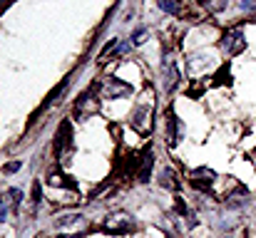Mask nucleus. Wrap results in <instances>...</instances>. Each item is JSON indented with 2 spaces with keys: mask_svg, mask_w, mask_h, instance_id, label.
Masks as SVG:
<instances>
[{
  "mask_svg": "<svg viewBox=\"0 0 256 238\" xmlns=\"http://www.w3.org/2000/svg\"><path fill=\"white\" fill-rule=\"evenodd\" d=\"M55 226L65 234V238H78L87 231V219L82 214H70V216H62L55 221Z\"/></svg>",
  "mask_w": 256,
  "mask_h": 238,
  "instance_id": "nucleus-1",
  "label": "nucleus"
},
{
  "mask_svg": "<svg viewBox=\"0 0 256 238\" xmlns=\"http://www.w3.org/2000/svg\"><path fill=\"white\" fill-rule=\"evenodd\" d=\"M102 229H104L107 234H124V231H134V219H132V214H127V211H114V214H110V216L104 219Z\"/></svg>",
  "mask_w": 256,
  "mask_h": 238,
  "instance_id": "nucleus-2",
  "label": "nucleus"
},
{
  "mask_svg": "<svg viewBox=\"0 0 256 238\" xmlns=\"http://www.w3.org/2000/svg\"><path fill=\"white\" fill-rule=\"evenodd\" d=\"M100 94H102V99H120V97H124V94H130L132 92V87L127 84V82H120L117 77H104L100 79Z\"/></svg>",
  "mask_w": 256,
  "mask_h": 238,
  "instance_id": "nucleus-3",
  "label": "nucleus"
},
{
  "mask_svg": "<svg viewBox=\"0 0 256 238\" xmlns=\"http://www.w3.org/2000/svg\"><path fill=\"white\" fill-rule=\"evenodd\" d=\"M222 50L226 52V55H239V52H244V47H246V37H244V32L239 30V27H234V30H229V32H224V37H222Z\"/></svg>",
  "mask_w": 256,
  "mask_h": 238,
  "instance_id": "nucleus-4",
  "label": "nucleus"
},
{
  "mask_svg": "<svg viewBox=\"0 0 256 238\" xmlns=\"http://www.w3.org/2000/svg\"><path fill=\"white\" fill-rule=\"evenodd\" d=\"M100 97H102V94H100V87H97V84H92L87 92H82V97L78 99L75 112H78V114H82V112H85V117L87 114H94V112L100 109Z\"/></svg>",
  "mask_w": 256,
  "mask_h": 238,
  "instance_id": "nucleus-5",
  "label": "nucleus"
},
{
  "mask_svg": "<svg viewBox=\"0 0 256 238\" xmlns=\"http://www.w3.org/2000/svg\"><path fill=\"white\" fill-rule=\"evenodd\" d=\"M182 137H184V127L179 124L176 114L170 112V119H167V139H170V147H176Z\"/></svg>",
  "mask_w": 256,
  "mask_h": 238,
  "instance_id": "nucleus-6",
  "label": "nucleus"
},
{
  "mask_svg": "<svg viewBox=\"0 0 256 238\" xmlns=\"http://www.w3.org/2000/svg\"><path fill=\"white\" fill-rule=\"evenodd\" d=\"M162 75H164V92H172L179 84V70H176V65L172 60H167L162 65Z\"/></svg>",
  "mask_w": 256,
  "mask_h": 238,
  "instance_id": "nucleus-7",
  "label": "nucleus"
},
{
  "mask_svg": "<svg viewBox=\"0 0 256 238\" xmlns=\"http://www.w3.org/2000/svg\"><path fill=\"white\" fill-rule=\"evenodd\" d=\"M192 176H194V179H192V181H194V186L206 189V191H209V186H212V184H214V179H216V174H214L212 169H196Z\"/></svg>",
  "mask_w": 256,
  "mask_h": 238,
  "instance_id": "nucleus-8",
  "label": "nucleus"
},
{
  "mask_svg": "<svg viewBox=\"0 0 256 238\" xmlns=\"http://www.w3.org/2000/svg\"><path fill=\"white\" fill-rule=\"evenodd\" d=\"M70 134H72L70 122H62L60 129H58V142H55V149L58 152H62V147H70Z\"/></svg>",
  "mask_w": 256,
  "mask_h": 238,
  "instance_id": "nucleus-9",
  "label": "nucleus"
},
{
  "mask_svg": "<svg viewBox=\"0 0 256 238\" xmlns=\"http://www.w3.org/2000/svg\"><path fill=\"white\" fill-rule=\"evenodd\" d=\"M160 184H162L164 189H170V191H176V189H179L176 174H174L172 169H162V171H160Z\"/></svg>",
  "mask_w": 256,
  "mask_h": 238,
  "instance_id": "nucleus-10",
  "label": "nucleus"
},
{
  "mask_svg": "<svg viewBox=\"0 0 256 238\" xmlns=\"http://www.w3.org/2000/svg\"><path fill=\"white\" fill-rule=\"evenodd\" d=\"M152 164H154V159H152V152H147V157H144L142 166H140V174H137V179H140V181H150V174H152Z\"/></svg>",
  "mask_w": 256,
  "mask_h": 238,
  "instance_id": "nucleus-11",
  "label": "nucleus"
},
{
  "mask_svg": "<svg viewBox=\"0 0 256 238\" xmlns=\"http://www.w3.org/2000/svg\"><path fill=\"white\" fill-rule=\"evenodd\" d=\"M117 50H120V40H110V42H107V47H102L100 60H102V62H107L112 55H117Z\"/></svg>",
  "mask_w": 256,
  "mask_h": 238,
  "instance_id": "nucleus-12",
  "label": "nucleus"
},
{
  "mask_svg": "<svg viewBox=\"0 0 256 238\" xmlns=\"http://www.w3.org/2000/svg\"><path fill=\"white\" fill-rule=\"evenodd\" d=\"M157 5H160L164 12H170V15H182V5H179L176 0H157Z\"/></svg>",
  "mask_w": 256,
  "mask_h": 238,
  "instance_id": "nucleus-13",
  "label": "nucleus"
},
{
  "mask_svg": "<svg viewBox=\"0 0 256 238\" xmlns=\"http://www.w3.org/2000/svg\"><path fill=\"white\" fill-rule=\"evenodd\" d=\"M202 5H204L209 12H222V10L229 5V0H202Z\"/></svg>",
  "mask_w": 256,
  "mask_h": 238,
  "instance_id": "nucleus-14",
  "label": "nucleus"
},
{
  "mask_svg": "<svg viewBox=\"0 0 256 238\" xmlns=\"http://www.w3.org/2000/svg\"><path fill=\"white\" fill-rule=\"evenodd\" d=\"M10 206H12V201H10V199H5V196H0V221H5V219H8ZM12 209H15V206H12Z\"/></svg>",
  "mask_w": 256,
  "mask_h": 238,
  "instance_id": "nucleus-15",
  "label": "nucleus"
},
{
  "mask_svg": "<svg viewBox=\"0 0 256 238\" xmlns=\"http://www.w3.org/2000/svg\"><path fill=\"white\" fill-rule=\"evenodd\" d=\"M144 40H147V30H137V32L132 35V45H134V47H137V45H142Z\"/></svg>",
  "mask_w": 256,
  "mask_h": 238,
  "instance_id": "nucleus-16",
  "label": "nucleus"
},
{
  "mask_svg": "<svg viewBox=\"0 0 256 238\" xmlns=\"http://www.w3.org/2000/svg\"><path fill=\"white\" fill-rule=\"evenodd\" d=\"M239 5H242V10H246V12H249V10H254L256 7V0H242Z\"/></svg>",
  "mask_w": 256,
  "mask_h": 238,
  "instance_id": "nucleus-17",
  "label": "nucleus"
},
{
  "mask_svg": "<svg viewBox=\"0 0 256 238\" xmlns=\"http://www.w3.org/2000/svg\"><path fill=\"white\" fill-rule=\"evenodd\" d=\"M32 201H35V204H40V184H35V186H32Z\"/></svg>",
  "mask_w": 256,
  "mask_h": 238,
  "instance_id": "nucleus-18",
  "label": "nucleus"
},
{
  "mask_svg": "<svg viewBox=\"0 0 256 238\" xmlns=\"http://www.w3.org/2000/svg\"><path fill=\"white\" fill-rule=\"evenodd\" d=\"M18 169H20V161H12V164H8V166H5V171H8V174H10V171H18Z\"/></svg>",
  "mask_w": 256,
  "mask_h": 238,
  "instance_id": "nucleus-19",
  "label": "nucleus"
},
{
  "mask_svg": "<svg viewBox=\"0 0 256 238\" xmlns=\"http://www.w3.org/2000/svg\"><path fill=\"white\" fill-rule=\"evenodd\" d=\"M8 5H10V0H0V12H2V10H5Z\"/></svg>",
  "mask_w": 256,
  "mask_h": 238,
  "instance_id": "nucleus-20",
  "label": "nucleus"
},
{
  "mask_svg": "<svg viewBox=\"0 0 256 238\" xmlns=\"http://www.w3.org/2000/svg\"><path fill=\"white\" fill-rule=\"evenodd\" d=\"M226 238H232V236H226Z\"/></svg>",
  "mask_w": 256,
  "mask_h": 238,
  "instance_id": "nucleus-21",
  "label": "nucleus"
}]
</instances>
